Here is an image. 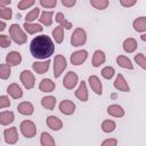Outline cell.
<instances>
[{
	"instance_id": "6da1fadb",
	"label": "cell",
	"mask_w": 146,
	"mask_h": 146,
	"mask_svg": "<svg viewBox=\"0 0 146 146\" xmlns=\"http://www.w3.org/2000/svg\"><path fill=\"white\" fill-rule=\"evenodd\" d=\"M55 46L52 40L44 34L35 36L30 44V50L33 57L39 58V59H46L50 57L54 52Z\"/></svg>"
},
{
	"instance_id": "7a4b0ae2",
	"label": "cell",
	"mask_w": 146,
	"mask_h": 146,
	"mask_svg": "<svg viewBox=\"0 0 146 146\" xmlns=\"http://www.w3.org/2000/svg\"><path fill=\"white\" fill-rule=\"evenodd\" d=\"M9 33H10V36L13 38V40L18 44H22V43H24L26 41L25 33L23 32V30L17 24H13L9 27Z\"/></svg>"
},
{
	"instance_id": "3957f363",
	"label": "cell",
	"mask_w": 146,
	"mask_h": 146,
	"mask_svg": "<svg viewBox=\"0 0 146 146\" xmlns=\"http://www.w3.org/2000/svg\"><path fill=\"white\" fill-rule=\"evenodd\" d=\"M21 131L26 138H32L36 133V128L32 121H23L21 124Z\"/></svg>"
},
{
	"instance_id": "277c9868",
	"label": "cell",
	"mask_w": 146,
	"mask_h": 146,
	"mask_svg": "<svg viewBox=\"0 0 146 146\" xmlns=\"http://www.w3.org/2000/svg\"><path fill=\"white\" fill-rule=\"evenodd\" d=\"M87 40V36H86V32L82 30V29H76L71 38V43L74 46V47H79L81 44H83Z\"/></svg>"
},
{
	"instance_id": "5b68a950",
	"label": "cell",
	"mask_w": 146,
	"mask_h": 146,
	"mask_svg": "<svg viewBox=\"0 0 146 146\" xmlns=\"http://www.w3.org/2000/svg\"><path fill=\"white\" fill-rule=\"evenodd\" d=\"M55 65H54V75L55 78H58L62 72L64 71V68L66 67V59L62 56V55H57L55 57Z\"/></svg>"
},
{
	"instance_id": "8992f818",
	"label": "cell",
	"mask_w": 146,
	"mask_h": 146,
	"mask_svg": "<svg viewBox=\"0 0 146 146\" xmlns=\"http://www.w3.org/2000/svg\"><path fill=\"white\" fill-rule=\"evenodd\" d=\"M21 81L25 86V88L31 89L34 86V76L30 71H23L21 74Z\"/></svg>"
},
{
	"instance_id": "52a82bcc",
	"label": "cell",
	"mask_w": 146,
	"mask_h": 146,
	"mask_svg": "<svg viewBox=\"0 0 146 146\" xmlns=\"http://www.w3.org/2000/svg\"><path fill=\"white\" fill-rule=\"evenodd\" d=\"M87 57H88V52L86 50H79V51H75L74 54H72L71 62L73 65H80L87 59Z\"/></svg>"
},
{
	"instance_id": "ba28073f",
	"label": "cell",
	"mask_w": 146,
	"mask_h": 146,
	"mask_svg": "<svg viewBox=\"0 0 146 146\" xmlns=\"http://www.w3.org/2000/svg\"><path fill=\"white\" fill-rule=\"evenodd\" d=\"M76 82H78V75L74 72H68L64 78L63 86L67 89H72L73 87H75Z\"/></svg>"
},
{
	"instance_id": "9c48e42d",
	"label": "cell",
	"mask_w": 146,
	"mask_h": 146,
	"mask_svg": "<svg viewBox=\"0 0 146 146\" xmlns=\"http://www.w3.org/2000/svg\"><path fill=\"white\" fill-rule=\"evenodd\" d=\"M59 110H60V112H62L63 114L70 115V114H72V113L74 112L75 105H74V103H72L71 100L65 99V100H63V102L59 104Z\"/></svg>"
},
{
	"instance_id": "30bf717a",
	"label": "cell",
	"mask_w": 146,
	"mask_h": 146,
	"mask_svg": "<svg viewBox=\"0 0 146 146\" xmlns=\"http://www.w3.org/2000/svg\"><path fill=\"white\" fill-rule=\"evenodd\" d=\"M17 130H16V127H13V128H9V129H6L5 130V139H6V143L8 144H15L17 141Z\"/></svg>"
},
{
	"instance_id": "8fae6325",
	"label": "cell",
	"mask_w": 146,
	"mask_h": 146,
	"mask_svg": "<svg viewBox=\"0 0 146 146\" xmlns=\"http://www.w3.org/2000/svg\"><path fill=\"white\" fill-rule=\"evenodd\" d=\"M6 62L7 64L10 66V65H18L21 62H22V56L19 52L17 51H11L9 54H7V57H6Z\"/></svg>"
},
{
	"instance_id": "7c38bea8",
	"label": "cell",
	"mask_w": 146,
	"mask_h": 146,
	"mask_svg": "<svg viewBox=\"0 0 146 146\" xmlns=\"http://www.w3.org/2000/svg\"><path fill=\"white\" fill-rule=\"evenodd\" d=\"M17 108H18V112H19L21 114H23V115H31V114L33 113V111H34L33 105H32L31 103H29V102H23V103H21Z\"/></svg>"
},
{
	"instance_id": "4fadbf2b",
	"label": "cell",
	"mask_w": 146,
	"mask_h": 146,
	"mask_svg": "<svg viewBox=\"0 0 146 146\" xmlns=\"http://www.w3.org/2000/svg\"><path fill=\"white\" fill-rule=\"evenodd\" d=\"M89 83L91 89L97 94V95H102V83L99 81V79L96 75H91L89 78Z\"/></svg>"
},
{
	"instance_id": "5bb4252c",
	"label": "cell",
	"mask_w": 146,
	"mask_h": 146,
	"mask_svg": "<svg viewBox=\"0 0 146 146\" xmlns=\"http://www.w3.org/2000/svg\"><path fill=\"white\" fill-rule=\"evenodd\" d=\"M7 92H8L13 98H21V97L23 96V91H22L21 87H19L18 84H16V83L10 84V86L8 87V89H7Z\"/></svg>"
},
{
	"instance_id": "9a60e30c",
	"label": "cell",
	"mask_w": 146,
	"mask_h": 146,
	"mask_svg": "<svg viewBox=\"0 0 146 146\" xmlns=\"http://www.w3.org/2000/svg\"><path fill=\"white\" fill-rule=\"evenodd\" d=\"M40 90L41 91H44V92H50L55 89V83L50 80V79H43L39 86Z\"/></svg>"
},
{
	"instance_id": "2e32d148",
	"label": "cell",
	"mask_w": 146,
	"mask_h": 146,
	"mask_svg": "<svg viewBox=\"0 0 146 146\" xmlns=\"http://www.w3.org/2000/svg\"><path fill=\"white\" fill-rule=\"evenodd\" d=\"M75 96L80 99V100H82V102H86L87 99H88V92H87V87H86V83L82 81L81 83H80V87H79V89L75 91Z\"/></svg>"
},
{
	"instance_id": "e0dca14e",
	"label": "cell",
	"mask_w": 146,
	"mask_h": 146,
	"mask_svg": "<svg viewBox=\"0 0 146 146\" xmlns=\"http://www.w3.org/2000/svg\"><path fill=\"white\" fill-rule=\"evenodd\" d=\"M14 121V113L6 111V112H1L0 113V123L2 125H7L9 123H11Z\"/></svg>"
},
{
	"instance_id": "ac0fdd59",
	"label": "cell",
	"mask_w": 146,
	"mask_h": 146,
	"mask_svg": "<svg viewBox=\"0 0 146 146\" xmlns=\"http://www.w3.org/2000/svg\"><path fill=\"white\" fill-rule=\"evenodd\" d=\"M114 87H115L116 89L122 90V91H125V92L129 91V87H128V84H127L124 78H123L121 74L117 75V78H116V80H115V82H114Z\"/></svg>"
},
{
	"instance_id": "d6986e66",
	"label": "cell",
	"mask_w": 146,
	"mask_h": 146,
	"mask_svg": "<svg viewBox=\"0 0 146 146\" xmlns=\"http://www.w3.org/2000/svg\"><path fill=\"white\" fill-rule=\"evenodd\" d=\"M47 124L52 130H59L62 128V125H63L62 124V121L58 117H56V116H49L47 119Z\"/></svg>"
},
{
	"instance_id": "ffe728a7",
	"label": "cell",
	"mask_w": 146,
	"mask_h": 146,
	"mask_svg": "<svg viewBox=\"0 0 146 146\" xmlns=\"http://www.w3.org/2000/svg\"><path fill=\"white\" fill-rule=\"evenodd\" d=\"M49 64H50L49 60H47V62H42V63H38V62H35V63H33V70H34L36 73L42 74V73H44V72L48 71V68H49Z\"/></svg>"
},
{
	"instance_id": "44dd1931",
	"label": "cell",
	"mask_w": 146,
	"mask_h": 146,
	"mask_svg": "<svg viewBox=\"0 0 146 146\" xmlns=\"http://www.w3.org/2000/svg\"><path fill=\"white\" fill-rule=\"evenodd\" d=\"M105 62V55L103 51L100 50H96L95 54H94V58H92V65L95 67L99 66L100 64H103Z\"/></svg>"
},
{
	"instance_id": "7402d4cb",
	"label": "cell",
	"mask_w": 146,
	"mask_h": 146,
	"mask_svg": "<svg viewBox=\"0 0 146 146\" xmlns=\"http://www.w3.org/2000/svg\"><path fill=\"white\" fill-rule=\"evenodd\" d=\"M41 104L43 107H46L47 110H52L56 105V98L52 97V96H47V97H43L42 100H41Z\"/></svg>"
},
{
	"instance_id": "603a6c76",
	"label": "cell",
	"mask_w": 146,
	"mask_h": 146,
	"mask_svg": "<svg viewBox=\"0 0 146 146\" xmlns=\"http://www.w3.org/2000/svg\"><path fill=\"white\" fill-rule=\"evenodd\" d=\"M107 113L111 114V115H113V116H122L124 114L122 107L119 106V105H111V106H108Z\"/></svg>"
},
{
	"instance_id": "cb8c5ba5",
	"label": "cell",
	"mask_w": 146,
	"mask_h": 146,
	"mask_svg": "<svg viewBox=\"0 0 146 146\" xmlns=\"http://www.w3.org/2000/svg\"><path fill=\"white\" fill-rule=\"evenodd\" d=\"M24 27L27 31V33H30V34H33L35 32H41L42 31L41 25H39V24H30L27 22L24 23Z\"/></svg>"
},
{
	"instance_id": "d4e9b609",
	"label": "cell",
	"mask_w": 146,
	"mask_h": 146,
	"mask_svg": "<svg viewBox=\"0 0 146 146\" xmlns=\"http://www.w3.org/2000/svg\"><path fill=\"white\" fill-rule=\"evenodd\" d=\"M123 48H124V50L125 51H128V52H131V51H133L136 48H137V42L133 40V39H127L125 41H124V43H123Z\"/></svg>"
},
{
	"instance_id": "484cf974",
	"label": "cell",
	"mask_w": 146,
	"mask_h": 146,
	"mask_svg": "<svg viewBox=\"0 0 146 146\" xmlns=\"http://www.w3.org/2000/svg\"><path fill=\"white\" fill-rule=\"evenodd\" d=\"M116 62H117V64H119L121 67L129 68V70L132 68V64H131V62H130L125 56H119V57L116 58Z\"/></svg>"
},
{
	"instance_id": "4316f807",
	"label": "cell",
	"mask_w": 146,
	"mask_h": 146,
	"mask_svg": "<svg viewBox=\"0 0 146 146\" xmlns=\"http://www.w3.org/2000/svg\"><path fill=\"white\" fill-rule=\"evenodd\" d=\"M51 17H52V11H43L41 14L40 22L43 23L44 25L49 26V25H51Z\"/></svg>"
},
{
	"instance_id": "83f0119b",
	"label": "cell",
	"mask_w": 146,
	"mask_h": 146,
	"mask_svg": "<svg viewBox=\"0 0 146 146\" xmlns=\"http://www.w3.org/2000/svg\"><path fill=\"white\" fill-rule=\"evenodd\" d=\"M56 22H58L59 24H60V26L63 27H65V29H67V30H70L71 27H72V24L70 23V22H67L65 18H64V16H63V14L62 13H58L57 15H56Z\"/></svg>"
},
{
	"instance_id": "f1b7e54d",
	"label": "cell",
	"mask_w": 146,
	"mask_h": 146,
	"mask_svg": "<svg viewBox=\"0 0 146 146\" xmlns=\"http://www.w3.org/2000/svg\"><path fill=\"white\" fill-rule=\"evenodd\" d=\"M52 35H54V38H55L56 42H57V43H60V42L63 41V39H64V32H63V27H62V26L56 27V29L52 31Z\"/></svg>"
},
{
	"instance_id": "f546056e",
	"label": "cell",
	"mask_w": 146,
	"mask_h": 146,
	"mask_svg": "<svg viewBox=\"0 0 146 146\" xmlns=\"http://www.w3.org/2000/svg\"><path fill=\"white\" fill-rule=\"evenodd\" d=\"M145 26H146L145 17H139L133 22V27L136 31H145Z\"/></svg>"
},
{
	"instance_id": "4dcf8cb0",
	"label": "cell",
	"mask_w": 146,
	"mask_h": 146,
	"mask_svg": "<svg viewBox=\"0 0 146 146\" xmlns=\"http://www.w3.org/2000/svg\"><path fill=\"white\" fill-rule=\"evenodd\" d=\"M10 75V67L8 64H0V78L8 79Z\"/></svg>"
},
{
	"instance_id": "1f68e13d",
	"label": "cell",
	"mask_w": 146,
	"mask_h": 146,
	"mask_svg": "<svg viewBox=\"0 0 146 146\" xmlns=\"http://www.w3.org/2000/svg\"><path fill=\"white\" fill-rule=\"evenodd\" d=\"M91 6H94L97 9H105L108 6V0H90Z\"/></svg>"
},
{
	"instance_id": "d6a6232c",
	"label": "cell",
	"mask_w": 146,
	"mask_h": 146,
	"mask_svg": "<svg viewBox=\"0 0 146 146\" xmlns=\"http://www.w3.org/2000/svg\"><path fill=\"white\" fill-rule=\"evenodd\" d=\"M41 144L42 145H55V141H54V139L51 138V136L49 135V133H47V132H42V135H41Z\"/></svg>"
},
{
	"instance_id": "836d02e7",
	"label": "cell",
	"mask_w": 146,
	"mask_h": 146,
	"mask_svg": "<svg viewBox=\"0 0 146 146\" xmlns=\"http://www.w3.org/2000/svg\"><path fill=\"white\" fill-rule=\"evenodd\" d=\"M102 129L105 132H111V131H113L115 129V123L113 121H110V120L104 121L103 124H102Z\"/></svg>"
},
{
	"instance_id": "e575fe53",
	"label": "cell",
	"mask_w": 146,
	"mask_h": 146,
	"mask_svg": "<svg viewBox=\"0 0 146 146\" xmlns=\"http://www.w3.org/2000/svg\"><path fill=\"white\" fill-rule=\"evenodd\" d=\"M39 13H40V9H39V8H34V9H33L31 13H29V14L26 15V17H25L26 22H32V21L36 19V18H38Z\"/></svg>"
},
{
	"instance_id": "d590c367",
	"label": "cell",
	"mask_w": 146,
	"mask_h": 146,
	"mask_svg": "<svg viewBox=\"0 0 146 146\" xmlns=\"http://www.w3.org/2000/svg\"><path fill=\"white\" fill-rule=\"evenodd\" d=\"M102 75H103L105 79H111V78L114 75V68H113V67H110V66L103 68Z\"/></svg>"
},
{
	"instance_id": "8d00e7d4",
	"label": "cell",
	"mask_w": 146,
	"mask_h": 146,
	"mask_svg": "<svg viewBox=\"0 0 146 146\" xmlns=\"http://www.w3.org/2000/svg\"><path fill=\"white\" fill-rule=\"evenodd\" d=\"M34 1H35V0H22V1L17 5V7H18V9L24 10V9H26V8L31 7V6L34 3Z\"/></svg>"
},
{
	"instance_id": "74e56055",
	"label": "cell",
	"mask_w": 146,
	"mask_h": 146,
	"mask_svg": "<svg viewBox=\"0 0 146 146\" xmlns=\"http://www.w3.org/2000/svg\"><path fill=\"white\" fill-rule=\"evenodd\" d=\"M0 17L5 19L11 18V9L10 8H0Z\"/></svg>"
},
{
	"instance_id": "f35d334b",
	"label": "cell",
	"mask_w": 146,
	"mask_h": 146,
	"mask_svg": "<svg viewBox=\"0 0 146 146\" xmlns=\"http://www.w3.org/2000/svg\"><path fill=\"white\" fill-rule=\"evenodd\" d=\"M0 46L2 48H7L10 46V38L7 35H0Z\"/></svg>"
},
{
	"instance_id": "ab89813d",
	"label": "cell",
	"mask_w": 146,
	"mask_h": 146,
	"mask_svg": "<svg viewBox=\"0 0 146 146\" xmlns=\"http://www.w3.org/2000/svg\"><path fill=\"white\" fill-rule=\"evenodd\" d=\"M56 0H40L41 6L46 7V8H54L56 6Z\"/></svg>"
},
{
	"instance_id": "60d3db41",
	"label": "cell",
	"mask_w": 146,
	"mask_h": 146,
	"mask_svg": "<svg viewBox=\"0 0 146 146\" xmlns=\"http://www.w3.org/2000/svg\"><path fill=\"white\" fill-rule=\"evenodd\" d=\"M10 105V102H9V98L7 96H0V108H3V107H8Z\"/></svg>"
},
{
	"instance_id": "b9f144b4",
	"label": "cell",
	"mask_w": 146,
	"mask_h": 146,
	"mask_svg": "<svg viewBox=\"0 0 146 146\" xmlns=\"http://www.w3.org/2000/svg\"><path fill=\"white\" fill-rule=\"evenodd\" d=\"M136 62L139 63V65H140L143 68H145V57H144L143 54H139V55L136 56Z\"/></svg>"
},
{
	"instance_id": "7bdbcfd3",
	"label": "cell",
	"mask_w": 146,
	"mask_h": 146,
	"mask_svg": "<svg viewBox=\"0 0 146 146\" xmlns=\"http://www.w3.org/2000/svg\"><path fill=\"white\" fill-rule=\"evenodd\" d=\"M120 1H121V5H122V6H124V7H130V6H133L137 0H120Z\"/></svg>"
},
{
	"instance_id": "ee69618b",
	"label": "cell",
	"mask_w": 146,
	"mask_h": 146,
	"mask_svg": "<svg viewBox=\"0 0 146 146\" xmlns=\"http://www.w3.org/2000/svg\"><path fill=\"white\" fill-rule=\"evenodd\" d=\"M62 3L66 7H72L75 5V0H62Z\"/></svg>"
},
{
	"instance_id": "f6af8a7d",
	"label": "cell",
	"mask_w": 146,
	"mask_h": 146,
	"mask_svg": "<svg viewBox=\"0 0 146 146\" xmlns=\"http://www.w3.org/2000/svg\"><path fill=\"white\" fill-rule=\"evenodd\" d=\"M116 140L115 139H107V140H105V141H103V146H105V145H116Z\"/></svg>"
},
{
	"instance_id": "bcb514c9",
	"label": "cell",
	"mask_w": 146,
	"mask_h": 146,
	"mask_svg": "<svg viewBox=\"0 0 146 146\" xmlns=\"http://www.w3.org/2000/svg\"><path fill=\"white\" fill-rule=\"evenodd\" d=\"M8 3H10V0H0V6H5Z\"/></svg>"
},
{
	"instance_id": "7dc6e473",
	"label": "cell",
	"mask_w": 146,
	"mask_h": 146,
	"mask_svg": "<svg viewBox=\"0 0 146 146\" xmlns=\"http://www.w3.org/2000/svg\"><path fill=\"white\" fill-rule=\"evenodd\" d=\"M5 27H6V24H5L3 22H1V21H0V32H1V31H3V30H5Z\"/></svg>"
}]
</instances>
